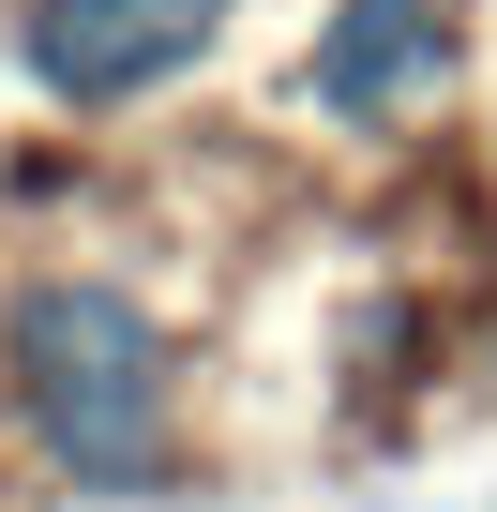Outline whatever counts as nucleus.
Listing matches in <instances>:
<instances>
[{
  "mask_svg": "<svg viewBox=\"0 0 497 512\" xmlns=\"http://www.w3.org/2000/svg\"><path fill=\"white\" fill-rule=\"evenodd\" d=\"M0 392H16V422L46 437V467L136 497L166 482V332L121 302V287H16V317H0Z\"/></svg>",
  "mask_w": 497,
  "mask_h": 512,
  "instance_id": "f257e3e1",
  "label": "nucleus"
},
{
  "mask_svg": "<svg viewBox=\"0 0 497 512\" xmlns=\"http://www.w3.org/2000/svg\"><path fill=\"white\" fill-rule=\"evenodd\" d=\"M226 31V0H31V76L61 106H136Z\"/></svg>",
  "mask_w": 497,
  "mask_h": 512,
  "instance_id": "f03ea898",
  "label": "nucleus"
},
{
  "mask_svg": "<svg viewBox=\"0 0 497 512\" xmlns=\"http://www.w3.org/2000/svg\"><path fill=\"white\" fill-rule=\"evenodd\" d=\"M452 76V0H347L317 31V106L332 121H392Z\"/></svg>",
  "mask_w": 497,
  "mask_h": 512,
  "instance_id": "7ed1b4c3",
  "label": "nucleus"
}]
</instances>
